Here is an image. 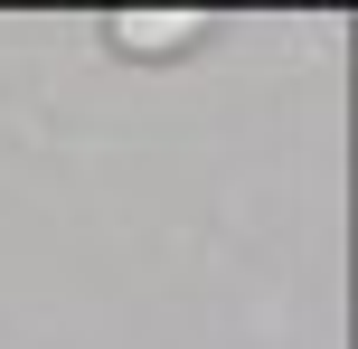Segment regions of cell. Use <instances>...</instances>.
I'll return each instance as SVG.
<instances>
[{"label": "cell", "instance_id": "1", "mask_svg": "<svg viewBox=\"0 0 358 349\" xmlns=\"http://www.w3.org/2000/svg\"><path fill=\"white\" fill-rule=\"evenodd\" d=\"M104 38H113L123 57H179V48L208 38V19H198V10H113Z\"/></svg>", "mask_w": 358, "mask_h": 349}]
</instances>
